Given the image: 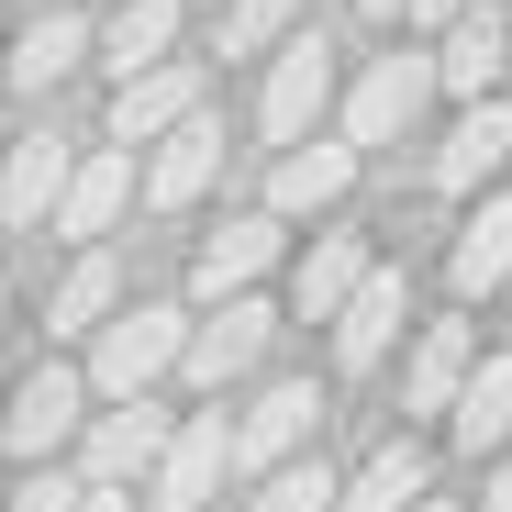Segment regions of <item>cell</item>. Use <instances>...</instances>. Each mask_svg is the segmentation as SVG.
Wrapping results in <instances>:
<instances>
[{
    "instance_id": "obj_1",
    "label": "cell",
    "mask_w": 512,
    "mask_h": 512,
    "mask_svg": "<svg viewBox=\"0 0 512 512\" xmlns=\"http://www.w3.org/2000/svg\"><path fill=\"white\" fill-rule=\"evenodd\" d=\"M190 334H201V323H190L179 301H123V312L90 334V390H101V401H145L156 379L190 368Z\"/></svg>"
},
{
    "instance_id": "obj_2",
    "label": "cell",
    "mask_w": 512,
    "mask_h": 512,
    "mask_svg": "<svg viewBox=\"0 0 512 512\" xmlns=\"http://www.w3.org/2000/svg\"><path fill=\"white\" fill-rule=\"evenodd\" d=\"M179 423H190V412H167L156 390L90 412V435H78V479H90V490H134V479H156V457L179 446Z\"/></svg>"
},
{
    "instance_id": "obj_3",
    "label": "cell",
    "mask_w": 512,
    "mask_h": 512,
    "mask_svg": "<svg viewBox=\"0 0 512 512\" xmlns=\"http://www.w3.org/2000/svg\"><path fill=\"white\" fill-rule=\"evenodd\" d=\"M446 90V67L435 45H401V56H368L357 67V90H346V145H401L423 123V101Z\"/></svg>"
},
{
    "instance_id": "obj_4",
    "label": "cell",
    "mask_w": 512,
    "mask_h": 512,
    "mask_svg": "<svg viewBox=\"0 0 512 512\" xmlns=\"http://www.w3.org/2000/svg\"><path fill=\"white\" fill-rule=\"evenodd\" d=\"M323 112H334V45L301 23V34L268 56V78H256V134L290 156V145H312V123H323Z\"/></svg>"
},
{
    "instance_id": "obj_5",
    "label": "cell",
    "mask_w": 512,
    "mask_h": 512,
    "mask_svg": "<svg viewBox=\"0 0 512 512\" xmlns=\"http://www.w3.org/2000/svg\"><path fill=\"white\" fill-rule=\"evenodd\" d=\"M245 457H234V412L212 401V412H190L179 423V446L156 457V479H145V512H201V501H223V479H234Z\"/></svg>"
},
{
    "instance_id": "obj_6",
    "label": "cell",
    "mask_w": 512,
    "mask_h": 512,
    "mask_svg": "<svg viewBox=\"0 0 512 512\" xmlns=\"http://www.w3.org/2000/svg\"><path fill=\"white\" fill-rule=\"evenodd\" d=\"M78 401H90V368H67V357H45L23 390H12V412H0V446H12L23 468H45L67 435H90V412H78Z\"/></svg>"
},
{
    "instance_id": "obj_7",
    "label": "cell",
    "mask_w": 512,
    "mask_h": 512,
    "mask_svg": "<svg viewBox=\"0 0 512 512\" xmlns=\"http://www.w3.org/2000/svg\"><path fill=\"white\" fill-rule=\"evenodd\" d=\"M312 435H323V390H312V379H268V390L234 412V457H245V479H279L290 457H312Z\"/></svg>"
},
{
    "instance_id": "obj_8",
    "label": "cell",
    "mask_w": 512,
    "mask_h": 512,
    "mask_svg": "<svg viewBox=\"0 0 512 512\" xmlns=\"http://www.w3.org/2000/svg\"><path fill=\"white\" fill-rule=\"evenodd\" d=\"M212 112V78L190 67V56H167V67H145V78H123V90H112V145H167V134H190Z\"/></svg>"
},
{
    "instance_id": "obj_9",
    "label": "cell",
    "mask_w": 512,
    "mask_h": 512,
    "mask_svg": "<svg viewBox=\"0 0 512 512\" xmlns=\"http://www.w3.org/2000/svg\"><path fill=\"white\" fill-rule=\"evenodd\" d=\"M268 346H279V312L256 301V290H245V301H212L201 334H190V368H179V379H190L201 401H223L234 379H256V357H268Z\"/></svg>"
},
{
    "instance_id": "obj_10",
    "label": "cell",
    "mask_w": 512,
    "mask_h": 512,
    "mask_svg": "<svg viewBox=\"0 0 512 512\" xmlns=\"http://www.w3.org/2000/svg\"><path fill=\"white\" fill-rule=\"evenodd\" d=\"M67 179H78V145L67 134H23L12 167H0V223H12V234H56Z\"/></svg>"
},
{
    "instance_id": "obj_11",
    "label": "cell",
    "mask_w": 512,
    "mask_h": 512,
    "mask_svg": "<svg viewBox=\"0 0 512 512\" xmlns=\"http://www.w3.org/2000/svg\"><path fill=\"white\" fill-rule=\"evenodd\" d=\"M501 167H512V112H501V101H468V112L446 123V145L423 156V179H435L446 201H479Z\"/></svg>"
},
{
    "instance_id": "obj_12",
    "label": "cell",
    "mask_w": 512,
    "mask_h": 512,
    "mask_svg": "<svg viewBox=\"0 0 512 512\" xmlns=\"http://www.w3.org/2000/svg\"><path fill=\"white\" fill-rule=\"evenodd\" d=\"M357 167H368V145H346V134H312V145H290V156L268 167V212H279V223L334 212V201L357 190Z\"/></svg>"
},
{
    "instance_id": "obj_13",
    "label": "cell",
    "mask_w": 512,
    "mask_h": 512,
    "mask_svg": "<svg viewBox=\"0 0 512 512\" xmlns=\"http://www.w3.org/2000/svg\"><path fill=\"white\" fill-rule=\"evenodd\" d=\"M279 245H290V223H279V212H234V223L190 256V290H201V301H245L256 279L279 268Z\"/></svg>"
},
{
    "instance_id": "obj_14",
    "label": "cell",
    "mask_w": 512,
    "mask_h": 512,
    "mask_svg": "<svg viewBox=\"0 0 512 512\" xmlns=\"http://www.w3.org/2000/svg\"><path fill=\"white\" fill-rule=\"evenodd\" d=\"M134 212V145H90V156H78V179H67V212H56V234L67 245H112V223Z\"/></svg>"
},
{
    "instance_id": "obj_15",
    "label": "cell",
    "mask_w": 512,
    "mask_h": 512,
    "mask_svg": "<svg viewBox=\"0 0 512 512\" xmlns=\"http://www.w3.org/2000/svg\"><path fill=\"white\" fill-rule=\"evenodd\" d=\"M401 323H412V279L379 256V268H368V290L346 301V323H334V368H346V379H368V368L401 346Z\"/></svg>"
},
{
    "instance_id": "obj_16",
    "label": "cell",
    "mask_w": 512,
    "mask_h": 512,
    "mask_svg": "<svg viewBox=\"0 0 512 512\" xmlns=\"http://www.w3.org/2000/svg\"><path fill=\"white\" fill-rule=\"evenodd\" d=\"M368 268H379V256H368L357 234H312V245H301V268H290V312L334 334V323H346V301L368 290Z\"/></svg>"
},
{
    "instance_id": "obj_17",
    "label": "cell",
    "mask_w": 512,
    "mask_h": 512,
    "mask_svg": "<svg viewBox=\"0 0 512 512\" xmlns=\"http://www.w3.org/2000/svg\"><path fill=\"white\" fill-rule=\"evenodd\" d=\"M479 379V334L468 323H412V368H401V412H457Z\"/></svg>"
},
{
    "instance_id": "obj_18",
    "label": "cell",
    "mask_w": 512,
    "mask_h": 512,
    "mask_svg": "<svg viewBox=\"0 0 512 512\" xmlns=\"http://www.w3.org/2000/svg\"><path fill=\"white\" fill-rule=\"evenodd\" d=\"M90 56H101V23H90V12H34V23H23V45H12V90H23V101H45L56 78H78Z\"/></svg>"
},
{
    "instance_id": "obj_19",
    "label": "cell",
    "mask_w": 512,
    "mask_h": 512,
    "mask_svg": "<svg viewBox=\"0 0 512 512\" xmlns=\"http://www.w3.org/2000/svg\"><path fill=\"white\" fill-rule=\"evenodd\" d=\"M435 67H446V90L457 101H501V67H512V12H479L457 23V34H435Z\"/></svg>"
},
{
    "instance_id": "obj_20",
    "label": "cell",
    "mask_w": 512,
    "mask_h": 512,
    "mask_svg": "<svg viewBox=\"0 0 512 512\" xmlns=\"http://www.w3.org/2000/svg\"><path fill=\"white\" fill-rule=\"evenodd\" d=\"M446 279H457V301H490V290L512 279V190H479V212H468L457 245H446Z\"/></svg>"
},
{
    "instance_id": "obj_21",
    "label": "cell",
    "mask_w": 512,
    "mask_h": 512,
    "mask_svg": "<svg viewBox=\"0 0 512 512\" xmlns=\"http://www.w3.org/2000/svg\"><path fill=\"white\" fill-rule=\"evenodd\" d=\"M212 179H223V123H212V112L145 156V201H156V212H190V201H212Z\"/></svg>"
},
{
    "instance_id": "obj_22",
    "label": "cell",
    "mask_w": 512,
    "mask_h": 512,
    "mask_svg": "<svg viewBox=\"0 0 512 512\" xmlns=\"http://www.w3.org/2000/svg\"><path fill=\"white\" fill-rule=\"evenodd\" d=\"M112 312H123V256L112 245H78L67 279L45 290V334H101Z\"/></svg>"
},
{
    "instance_id": "obj_23",
    "label": "cell",
    "mask_w": 512,
    "mask_h": 512,
    "mask_svg": "<svg viewBox=\"0 0 512 512\" xmlns=\"http://www.w3.org/2000/svg\"><path fill=\"white\" fill-rule=\"evenodd\" d=\"M179 12H190V0H112V23H101V67H112V90L179 56Z\"/></svg>"
},
{
    "instance_id": "obj_24",
    "label": "cell",
    "mask_w": 512,
    "mask_h": 512,
    "mask_svg": "<svg viewBox=\"0 0 512 512\" xmlns=\"http://www.w3.org/2000/svg\"><path fill=\"white\" fill-rule=\"evenodd\" d=\"M435 490H423V446L412 435H379L357 468H346V512H423Z\"/></svg>"
},
{
    "instance_id": "obj_25",
    "label": "cell",
    "mask_w": 512,
    "mask_h": 512,
    "mask_svg": "<svg viewBox=\"0 0 512 512\" xmlns=\"http://www.w3.org/2000/svg\"><path fill=\"white\" fill-rule=\"evenodd\" d=\"M446 423H457L468 457H501V446H512V357H479V379H468V401H457Z\"/></svg>"
},
{
    "instance_id": "obj_26",
    "label": "cell",
    "mask_w": 512,
    "mask_h": 512,
    "mask_svg": "<svg viewBox=\"0 0 512 512\" xmlns=\"http://www.w3.org/2000/svg\"><path fill=\"white\" fill-rule=\"evenodd\" d=\"M301 34V0H223L212 12V56L234 67V56H279Z\"/></svg>"
},
{
    "instance_id": "obj_27",
    "label": "cell",
    "mask_w": 512,
    "mask_h": 512,
    "mask_svg": "<svg viewBox=\"0 0 512 512\" xmlns=\"http://www.w3.org/2000/svg\"><path fill=\"white\" fill-rule=\"evenodd\" d=\"M245 512H346V479H334L323 457H290L279 479H256V501Z\"/></svg>"
},
{
    "instance_id": "obj_28",
    "label": "cell",
    "mask_w": 512,
    "mask_h": 512,
    "mask_svg": "<svg viewBox=\"0 0 512 512\" xmlns=\"http://www.w3.org/2000/svg\"><path fill=\"white\" fill-rule=\"evenodd\" d=\"M12 512H90V479H78V468H23Z\"/></svg>"
},
{
    "instance_id": "obj_29",
    "label": "cell",
    "mask_w": 512,
    "mask_h": 512,
    "mask_svg": "<svg viewBox=\"0 0 512 512\" xmlns=\"http://www.w3.org/2000/svg\"><path fill=\"white\" fill-rule=\"evenodd\" d=\"M468 12H479V0H412V34H423V45H435V34H457Z\"/></svg>"
},
{
    "instance_id": "obj_30",
    "label": "cell",
    "mask_w": 512,
    "mask_h": 512,
    "mask_svg": "<svg viewBox=\"0 0 512 512\" xmlns=\"http://www.w3.org/2000/svg\"><path fill=\"white\" fill-rule=\"evenodd\" d=\"M490 512H512V446L490 457Z\"/></svg>"
},
{
    "instance_id": "obj_31",
    "label": "cell",
    "mask_w": 512,
    "mask_h": 512,
    "mask_svg": "<svg viewBox=\"0 0 512 512\" xmlns=\"http://www.w3.org/2000/svg\"><path fill=\"white\" fill-rule=\"evenodd\" d=\"M357 23H412V0H357Z\"/></svg>"
},
{
    "instance_id": "obj_32",
    "label": "cell",
    "mask_w": 512,
    "mask_h": 512,
    "mask_svg": "<svg viewBox=\"0 0 512 512\" xmlns=\"http://www.w3.org/2000/svg\"><path fill=\"white\" fill-rule=\"evenodd\" d=\"M90 512H134V490H90Z\"/></svg>"
},
{
    "instance_id": "obj_33",
    "label": "cell",
    "mask_w": 512,
    "mask_h": 512,
    "mask_svg": "<svg viewBox=\"0 0 512 512\" xmlns=\"http://www.w3.org/2000/svg\"><path fill=\"white\" fill-rule=\"evenodd\" d=\"M423 512H457V501H423Z\"/></svg>"
},
{
    "instance_id": "obj_34",
    "label": "cell",
    "mask_w": 512,
    "mask_h": 512,
    "mask_svg": "<svg viewBox=\"0 0 512 512\" xmlns=\"http://www.w3.org/2000/svg\"><path fill=\"white\" fill-rule=\"evenodd\" d=\"M212 12H223V0H212Z\"/></svg>"
}]
</instances>
